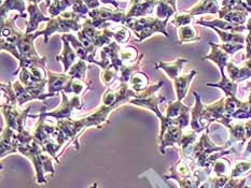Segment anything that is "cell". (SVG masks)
I'll list each match as a JSON object with an SVG mask.
<instances>
[{"mask_svg": "<svg viewBox=\"0 0 251 188\" xmlns=\"http://www.w3.org/2000/svg\"><path fill=\"white\" fill-rule=\"evenodd\" d=\"M148 84L149 79L147 77V74L143 72H135L129 80L130 87H132L136 93H144Z\"/></svg>", "mask_w": 251, "mask_h": 188, "instance_id": "5b68a950", "label": "cell"}, {"mask_svg": "<svg viewBox=\"0 0 251 188\" xmlns=\"http://www.w3.org/2000/svg\"><path fill=\"white\" fill-rule=\"evenodd\" d=\"M65 40V38H64ZM57 61H62L63 63H64V71L67 72L69 71V68L72 64L74 63L75 59V53L72 51V48H70L68 42H66V40H65V51H64V54L62 56H57L56 57Z\"/></svg>", "mask_w": 251, "mask_h": 188, "instance_id": "ba28073f", "label": "cell"}, {"mask_svg": "<svg viewBox=\"0 0 251 188\" xmlns=\"http://www.w3.org/2000/svg\"><path fill=\"white\" fill-rule=\"evenodd\" d=\"M183 63H185L184 59L178 61L173 64H166V63H156V68H162L168 74L169 78L173 79V80H176L178 73L180 72V70H181Z\"/></svg>", "mask_w": 251, "mask_h": 188, "instance_id": "52a82bcc", "label": "cell"}, {"mask_svg": "<svg viewBox=\"0 0 251 188\" xmlns=\"http://www.w3.org/2000/svg\"><path fill=\"white\" fill-rule=\"evenodd\" d=\"M84 88H85V84L83 82H81V80L70 78L69 82L66 84L64 90H62V91L80 96V94L82 93Z\"/></svg>", "mask_w": 251, "mask_h": 188, "instance_id": "9c48e42d", "label": "cell"}, {"mask_svg": "<svg viewBox=\"0 0 251 188\" xmlns=\"http://www.w3.org/2000/svg\"><path fill=\"white\" fill-rule=\"evenodd\" d=\"M165 98L164 97L162 96H159V97H155L153 95H151L149 97H146V98H134V99H130L128 102L129 104H135V105H138V106H144V107H148V109H151L153 112H155V114L159 116L161 120L163 117L161 113H160V110H159V104L160 102L164 101Z\"/></svg>", "mask_w": 251, "mask_h": 188, "instance_id": "3957f363", "label": "cell"}, {"mask_svg": "<svg viewBox=\"0 0 251 188\" xmlns=\"http://www.w3.org/2000/svg\"><path fill=\"white\" fill-rule=\"evenodd\" d=\"M63 96V101L62 104L56 110H53L51 112H45V107H43V111L40 113L39 116H53L55 117L56 120H67L69 116L72 115L74 109H81L83 106V102L81 101L80 96H74L72 99H68L66 93L62 91Z\"/></svg>", "mask_w": 251, "mask_h": 188, "instance_id": "6da1fadb", "label": "cell"}, {"mask_svg": "<svg viewBox=\"0 0 251 188\" xmlns=\"http://www.w3.org/2000/svg\"><path fill=\"white\" fill-rule=\"evenodd\" d=\"M86 71V64L84 62H79L78 63H75L73 66V68L68 71V75L72 79H77V80H82L85 75Z\"/></svg>", "mask_w": 251, "mask_h": 188, "instance_id": "30bf717a", "label": "cell"}, {"mask_svg": "<svg viewBox=\"0 0 251 188\" xmlns=\"http://www.w3.org/2000/svg\"><path fill=\"white\" fill-rule=\"evenodd\" d=\"M194 74H195V71H192L191 74L187 75V77H182L175 80V88H176L178 100H181L185 96V93H187V89L189 87L190 81L192 80V77Z\"/></svg>", "mask_w": 251, "mask_h": 188, "instance_id": "8992f818", "label": "cell"}, {"mask_svg": "<svg viewBox=\"0 0 251 188\" xmlns=\"http://www.w3.org/2000/svg\"><path fill=\"white\" fill-rule=\"evenodd\" d=\"M1 110L5 120H7L9 124V126L12 128H20L21 130L22 124L25 121V117L29 111V107L25 111H18V106L7 104L1 105Z\"/></svg>", "mask_w": 251, "mask_h": 188, "instance_id": "7a4b0ae2", "label": "cell"}, {"mask_svg": "<svg viewBox=\"0 0 251 188\" xmlns=\"http://www.w3.org/2000/svg\"><path fill=\"white\" fill-rule=\"evenodd\" d=\"M49 94L56 95L64 90L65 86L69 82L70 77L68 74H56L49 72Z\"/></svg>", "mask_w": 251, "mask_h": 188, "instance_id": "277c9868", "label": "cell"}]
</instances>
